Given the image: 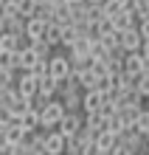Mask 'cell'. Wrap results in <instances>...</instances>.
<instances>
[{
  "label": "cell",
  "instance_id": "d6a6232c",
  "mask_svg": "<svg viewBox=\"0 0 149 155\" xmlns=\"http://www.w3.org/2000/svg\"><path fill=\"white\" fill-rule=\"evenodd\" d=\"M0 57H3V48H0Z\"/></svg>",
  "mask_w": 149,
  "mask_h": 155
},
{
  "label": "cell",
  "instance_id": "1f68e13d",
  "mask_svg": "<svg viewBox=\"0 0 149 155\" xmlns=\"http://www.w3.org/2000/svg\"><path fill=\"white\" fill-rule=\"evenodd\" d=\"M87 3H101V0H87Z\"/></svg>",
  "mask_w": 149,
  "mask_h": 155
},
{
  "label": "cell",
  "instance_id": "f546056e",
  "mask_svg": "<svg viewBox=\"0 0 149 155\" xmlns=\"http://www.w3.org/2000/svg\"><path fill=\"white\" fill-rule=\"evenodd\" d=\"M62 3H82V0H62Z\"/></svg>",
  "mask_w": 149,
  "mask_h": 155
},
{
  "label": "cell",
  "instance_id": "3957f363",
  "mask_svg": "<svg viewBox=\"0 0 149 155\" xmlns=\"http://www.w3.org/2000/svg\"><path fill=\"white\" fill-rule=\"evenodd\" d=\"M82 116L79 110H65V116L59 118V124L53 127V130H57L59 135H65V138H70V135H76L79 130H82Z\"/></svg>",
  "mask_w": 149,
  "mask_h": 155
},
{
  "label": "cell",
  "instance_id": "277c9868",
  "mask_svg": "<svg viewBox=\"0 0 149 155\" xmlns=\"http://www.w3.org/2000/svg\"><path fill=\"white\" fill-rule=\"evenodd\" d=\"M141 45H144V37H141V31H138V25H132V28H127V31H118V48L124 54L141 51Z\"/></svg>",
  "mask_w": 149,
  "mask_h": 155
},
{
  "label": "cell",
  "instance_id": "cb8c5ba5",
  "mask_svg": "<svg viewBox=\"0 0 149 155\" xmlns=\"http://www.w3.org/2000/svg\"><path fill=\"white\" fill-rule=\"evenodd\" d=\"M31 74L34 76H48V59H40V57H37V62L31 65Z\"/></svg>",
  "mask_w": 149,
  "mask_h": 155
},
{
  "label": "cell",
  "instance_id": "836d02e7",
  "mask_svg": "<svg viewBox=\"0 0 149 155\" xmlns=\"http://www.w3.org/2000/svg\"><path fill=\"white\" fill-rule=\"evenodd\" d=\"M135 155H144V152H135Z\"/></svg>",
  "mask_w": 149,
  "mask_h": 155
},
{
  "label": "cell",
  "instance_id": "9c48e42d",
  "mask_svg": "<svg viewBox=\"0 0 149 155\" xmlns=\"http://www.w3.org/2000/svg\"><path fill=\"white\" fill-rule=\"evenodd\" d=\"M118 138L124 141V144H127V147L132 150V152H144V147H146V138H144V135L135 130V127H127V130L121 133Z\"/></svg>",
  "mask_w": 149,
  "mask_h": 155
},
{
  "label": "cell",
  "instance_id": "484cf974",
  "mask_svg": "<svg viewBox=\"0 0 149 155\" xmlns=\"http://www.w3.org/2000/svg\"><path fill=\"white\" fill-rule=\"evenodd\" d=\"M138 31H141V37H144V40H149V17H144V20L138 23Z\"/></svg>",
  "mask_w": 149,
  "mask_h": 155
},
{
  "label": "cell",
  "instance_id": "7402d4cb",
  "mask_svg": "<svg viewBox=\"0 0 149 155\" xmlns=\"http://www.w3.org/2000/svg\"><path fill=\"white\" fill-rule=\"evenodd\" d=\"M0 48L6 51H17V34H0Z\"/></svg>",
  "mask_w": 149,
  "mask_h": 155
},
{
  "label": "cell",
  "instance_id": "7a4b0ae2",
  "mask_svg": "<svg viewBox=\"0 0 149 155\" xmlns=\"http://www.w3.org/2000/svg\"><path fill=\"white\" fill-rule=\"evenodd\" d=\"M48 76L53 82H62L70 76V59H68V54H51L48 57Z\"/></svg>",
  "mask_w": 149,
  "mask_h": 155
},
{
  "label": "cell",
  "instance_id": "ba28073f",
  "mask_svg": "<svg viewBox=\"0 0 149 155\" xmlns=\"http://www.w3.org/2000/svg\"><path fill=\"white\" fill-rule=\"evenodd\" d=\"M110 23H113L115 31H127V28H132V25H138V17L132 14V8H121V12H115L110 17Z\"/></svg>",
  "mask_w": 149,
  "mask_h": 155
},
{
  "label": "cell",
  "instance_id": "7c38bea8",
  "mask_svg": "<svg viewBox=\"0 0 149 155\" xmlns=\"http://www.w3.org/2000/svg\"><path fill=\"white\" fill-rule=\"evenodd\" d=\"M23 127L20 121H11L8 127H3V141H6V147H20V141H23Z\"/></svg>",
  "mask_w": 149,
  "mask_h": 155
},
{
  "label": "cell",
  "instance_id": "4fadbf2b",
  "mask_svg": "<svg viewBox=\"0 0 149 155\" xmlns=\"http://www.w3.org/2000/svg\"><path fill=\"white\" fill-rule=\"evenodd\" d=\"M99 107H101V93H99V90H82L79 110L82 113H93V110H99Z\"/></svg>",
  "mask_w": 149,
  "mask_h": 155
},
{
  "label": "cell",
  "instance_id": "8fae6325",
  "mask_svg": "<svg viewBox=\"0 0 149 155\" xmlns=\"http://www.w3.org/2000/svg\"><path fill=\"white\" fill-rule=\"evenodd\" d=\"M82 116H85V118H82V127H87L93 135H96V133H101V130L107 127V118L101 116L99 110H93V113H82Z\"/></svg>",
  "mask_w": 149,
  "mask_h": 155
},
{
  "label": "cell",
  "instance_id": "d4e9b609",
  "mask_svg": "<svg viewBox=\"0 0 149 155\" xmlns=\"http://www.w3.org/2000/svg\"><path fill=\"white\" fill-rule=\"evenodd\" d=\"M107 155H135V152H132V150H129V147H127V144H124V141H121V138H118V141L113 144V150H110Z\"/></svg>",
  "mask_w": 149,
  "mask_h": 155
},
{
  "label": "cell",
  "instance_id": "44dd1931",
  "mask_svg": "<svg viewBox=\"0 0 149 155\" xmlns=\"http://www.w3.org/2000/svg\"><path fill=\"white\" fill-rule=\"evenodd\" d=\"M28 48H31V51H34L40 59H48V57H51V51H53V48H51V45L45 42V40H31V45H28Z\"/></svg>",
  "mask_w": 149,
  "mask_h": 155
},
{
  "label": "cell",
  "instance_id": "d590c367",
  "mask_svg": "<svg viewBox=\"0 0 149 155\" xmlns=\"http://www.w3.org/2000/svg\"><path fill=\"white\" fill-rule=\"evenodd\" d=\"M62 155H65V152H62Z\"/></svg>",
  "mask_w": 149,
  "mask_h": 155
},
{
  "label": "cell",
  "instance_id": "e0dca14e",
  "mask_svg": "<svg viewBox=\"0 0 149 155\" xmlns=\"http://www.w3.org/2000/svg\"><path fill=\"white\" fill-rule=\"evenodd\" d=\"M42 40L48 42L51 48L62 45V25H57V23H48V28H45V37H42Z\"/></svg>",
  "mask_w": 149,
  "mask_h": 155
},
{
  "label": "cell",
  "instance_id": "5b68a950",
  "mask_svg": "<svg viewBox=\"0 0 149 155\" xmlns=\"http://www.w3.org/2000/svg\"><path fill=\"white\" fill-rule=\"evenodd\" d=\"M17 74H20V76L14 79V90H17L20 96L31 99V96L37 93V76L31 74V71H17Z\"/></svg>",
  "mask_w": 149,
  "mask_h": 155
},
{
  "label": "cell",
  "instance_id": "6da1fadb",
  "mask_svg": "<svg viewBox=\"0 0 149 155\" xmlns=\"http://www.w3.org/2000/svg\"><path fill=\"white\" fill-rule=\"evenodd\" d=\"M62 116H65V107L57 102V99L45 102V104L40 107V130H53V127L59 124Z\"/></svg>",
  "mask_w": 149,
  "mask_h": 155
},
{
  "label": "cell",
  "instance_id": "8992f818",
  "mask_svg": "<svg viewBox=\"0 0 149 155\" xmlns=\"http://www.w3.org/2000/svg\"><path fill=\"white\" fill-rule=\"evenodd\" d=\"M62 152H65V135H59L57 130H45L42 155H62Z\"/></svg>",
  "mask_w": 149,
  "mask_h": 155
},
{
  "label": "cell",
  "instance_id": "5bb4252c",
  "mask_svg": "<svg viewBox=\"0 0 149 155\" xmlns=\"http://www.w3.org/2000/svg\"><path fill=\"white\" fill-rule=\"evenodd\" d=\"M20 127H23L25 133H28V130H40V110L28 104V107H25V113L20 116Z\"/></svg>",
  "mask_w": 149,
  "mask_h": 155
},
{
  "label": "cell",
  "instance_id": "ffe728a7",
  "mask_svg": "<svg viewBox=\"0 0 149 155\" xmlns=\"http://www.w3.org/2000/svg\"><path fill=\"white\" fill-rule=\"evenodd\" d=\"M17 14H20L23 20L34 17L37 14V3H34V0H17Z\"/></svg>",
  "mask_w": 149,
  "mask_h": 155
},
{
  "label": "cell",
  "instance_id": "4dcf8cb0",
  "mask_svg": "<svg viewBox=\"0 0 149 155\" xmlns=\"http://www.w3.org/2000/svg\"><path fill=\"white\" fill-rule=\"evenodd\" d=\"M34 3H37V6H42V3H45V0H34Z\"/></svg>",
  "mask_w": 149,
  "mask_h": 155
},
{
  "label": "cell",
  "instance_id": "603a6c76",
  "mask_svg": "<svg viewBox=\"0 0 149 155\" xmlns=\"http://www.w3.org/2000/svg\"><path fill=\"white\" fill-rule=\"evenodd\" d=\"M76 40L79 37H76V31H73V25H62V45H65V48H70Z\"/></svg>",
  "mask_w": 149,
  "mask_h": 155
},
{
  "label": "cell",
  "instance_id": "d6986e66",
  "mask_svg": "<svg viewBox=\"0 0 149 155\" xmlns=\"http://www.w3.org/2000/svg\"><path fill=\"white\" fill-rule=\"evenodd\" d=\"M132 127H135V130L141 133V135H146V133H149V110H146V107H141V113L135 116Z\"/></svg>",
  "mask_w": 149,
  "mask_h": 155
},
{
  "label": "cell",
  "instance_id": "4316f807",
  "mask_svg": "<svg viewBox=\"0 0 149 155\" xmlns=\"http://www.w3.org/2000/svg\"><path fill=\"white\" fill-rule=\"evenodd\" d=\"M0 155H11V147H0Z\"/></svg>",
  "mask_w": 149,
  "mask_h": 155
},
{
  "label": "cell",
  "instance_id": "83f0119b",
  "mask_svg": "<svg viewBox=\"0 0 149 155\" xmlns=\"http://www.w3.org/2000/svg\"><path fill=\"white\" fill-rule=\"evenodd\" d=\"M144 74H149V57H144Z\"/></svg>",
  "mask_w": 149,
  "mask_h": 155
},
{
  "label": "cell",
  "instance_id": "52a82bcc",
  "mask_svg": "<svg viewBox=\"0 0 149 155\" xmlns=\"http://www.w3.org/2000/svg\"><path fill=\"white\" fill-rule=\"evenodd\" d=\"M121 71L129 74V76H141V74H144V54H141V51L124 54V59H121Z\"/></svg>",
  "mask_w": 149,
  "mask_h": 155
},
{
  "label": "cell",
  "instance_id": "e575fe53",
  "mask_svg": "<svg viewBox=\"0 0 149 155\" xmlns=\"http://www.w3.org/2000/svg\"><path fill=\"white\" fill-rule=\"evenodd\" d=\"M0 6H3V0H0Z\"/></svg>",
  "mask_w": 149,
  "mask_h": 155
},
{
  "label": "cell",
  "instance_id": "9a60e30c",
  "mask_svg": "<svg viewBox=\"0 0 149 155\" xmlns=\"http://www.w3.org/2000/svg\"><path fill=\"white\" fill-rule=\"evenodd\" d=\"M87 48H90V40L87 37H82V40H76L68 48V59H87L90 54H87Z\"/></svg>",
  "mask_w": 149,
  "mask_h": 155
},
{
  "label": "cell",
  "instance_id": "ac0fdd59",
  "mask_svg": "<svg viewBox=\"0 0 149 155\" xmlns=\"http://www.w3.org/2000/svg\"><path fill=\"white\" fill-rule=\"evenodd\" d=\"M107 45L101 42V40H90V48H87V54H90V59H96V62H104V57H107Z\"/></svg>",
  "mask_w": 149,
  "mask_h": 155
},
{
  "label": "cell",
  "instance_id": "30bf717a",
  "mask_svg": "<svg viewBox=\"0 0 149 155\" xmlns=\"http://www.w3.org/2000/svg\"><path fill=\"white\" fill-rule=\"evenodd\" d=\"M45 28H48V23H45V20H40V17H28V20H25L23 34H25L28 40H42V37H45Z\"/></svg>",
  "mask_w": 149,
  "mask_h": 155
},
{
  "label": "cell",
  "instance_id": "f1b7e54d",
  "mask_svg": "<svg viewBox=\"0 0 149 155\" xmlns=\"http://www.w3.org/2000/svg\"><path fill=\"white\" fill-rule=\"evenodd\" d=\"M144 155H149V141H146V147H144Z\"/></svg>",
  "mask_w": 149,
  "mask_h": 155
},
{
  "label": "cell",
  "instance_id": "2e32d148",
  "mask_svg": "<svg viewBox=\"0 0 149 155\" xmlns=\"http://www.w3.org/2000/svg\"><path fill=\"white\" fill-rule=\"evenodd\" d=\"M115 141H118V135H113L110 130H101V133H96V138H93V144H96L101 152H110Z\"/></svg>",
  "mask_w": 149,
  "mask_h": 155
}]
</instances>
